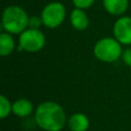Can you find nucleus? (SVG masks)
Wrapping results in <instances>:
<instances>
[{"mask_svg":"<svg viewBox=\"0 0 131 131\" xmlns=\"http://www.w3.org/2000/svg\"><path fill=\"white\" fill-rule=\"evenodd\" d=\"M36 125L44 131H60L68 122L63 107L55 101L41 102L34 112Z\"/></svg>","mask_w":131,"mask_h":131,"instance_id":"1","label":"nucleus"},{"mask_svg":"<svg viewBox=\"0 0 131 131\" xmlns=\"http://www.w3.org/2000/svg\"><path fill=\"white\" fill-rule=\"evenodd\" d=\"M29 15L27 11L17 5H8L4 8L1 16L4 32L12 35H19L28 29Z\"/></svg>","mask_w":131,"mask_h":131,"instance_id":"2","label":"nucleus"},{"mask_svg":"<svg viewBox=\"0 0 131 131\" xmlns=\"http://www.w3.org/2000/svg\"><path fill=\"white\" fill-rule=\"evenodd\" d=\"M122 44L114 37H103L99 39L93 47L94 56L103 62H114L122 57Z\"/></svg>","mask_w":131,"mask_h":131,"instance_id":"3","label":"nucleus"},{"mask_svg":"<svg viewBox=\"0 0 131 131\" xmlns=\"http://www.w3.org/2000/svg\"><path fill=\"white\" fill-rule=\"evenodd\" d=\"M46 43V38L44 33L39 29H26L18 37V49L35 53L40 51Z\"/></svg>","mask_w":131,"mask_h":131,"instance_id":"4","label":"nucleus"},{"mask_svg":"<svg viewBox=\"0 0 131 131\" xmlns=\"http://www.w3.org/2000/svg\"><path fill=\"white\" fill-rule=\"evenodd\" d=\"M41 18L43 26L48 29H55L59 27L67 16V10L61 2L53 1L47 3L41 11Z\"/></svg>","mask_w":131,"mask_h":131,"instance_id":"5","label":"nucleus"},{"mask_svg":"<svg viewBox=\"0 0 131 131\" xmlns=\"http://www.w3.org/2000/svg\"><path fill=\"white\" fill-rule=\"evenodd\" d=\"M113 33L122 45H131V16H120L114 24Z\"/></svg>","mask_w":131,"mask_h":131,"instance_id":"6","label":"nucleus"},{"mask_svg":"<svg viewBox=\"0 0 131 131\" xmlns=\"http://www.w3.org/2000/svg\"><path fill=\"white\" fill-rule=\"evenodd\" d=\"M71 26L77 31H85L89 27V17L84 9L75 7L70 13Z\"/></svg>","mask_w":131,"mask_h":131,"instance_id":"7","label":"nucleus"},{"mask_svg":"<svg viewBox=\"0 0 131 131\" xmlns=\"http://www.w3.org/2000/svg\"><path fill=\"white\" fill-rule=\"evenodd\" d=\"M102 5L111 15L122 16L128 9L129 0H102Z\"/></svg>","mask_w":131,"mask_h":131,"instance_id":"8","label":"nucleus"},{"mask_svg":"<svg viewBox=\"0 0 131 131\" xmlns=\"http://www.w3.org/2000/svg\"><path fill=\"white\" fill-rule=\"evenodd\" d=\"M67 124L71 131H87L90 126V121L86 115L75 113L68 119Z\"/></svg>","mask_w":131,"mask_h":131,"instance_id":"9","label":"nucleus"},{"mask_svg":"<svg viewBox=\"0 0 131 131\" xmlns=\"http://www.w3.org/2000/svg\"><path fill=\"white\" fill-rule=\"evenodd\" d=\"M34 110V105L31 100L27 98H18L12 102V114L19 118H26L30 116Z\"/></svg>","mask_w":131,"mask_h":131,"instance_id":"10","label":"nucleus"},{"mask_svg":"<svg viewBox=\"0 0 131 131\" xmlns=\"http://www.w3.org/2000/svg\"><path fill=\"white\" fill-rule=\"evenodd\" d=\"M15 49V40L12 34L2 32L0 34V55L8 56Z\"/></svg>","mask_w":131,"mask_h":131,"instance_id":"11","label":"nucleus"},{"mask_svg":"<svg viewBox=\"0 0 131 131\" xmlns=\"http://www.w3.org/2000/svg\"><path fill=\"white\" fill-rule=\"evenodd\" d=\"M11 113H12V103L4 94H2L0 96V118L5 119Z\"/></svg>","mask_w":131,"mask_h":131,"instance_id":"12","label":"nucleus"},{"mask_svg":"<svg viewBox=\"0 0 131 131\" xmlns=\"http://www.w3.org/2000/svg\"><path fill=\"white\" fill-rule=\"evenodd\" d=\"M72 2L75 5V7L85 10V9L91 7L93 5V3L95 2V0H72Z\"/></svg>","mask_w":131,"mask_h":131,"instance_id":"13","label":"nucleus"},{"mask_svg":"<svg viewBox=\"0 0 131 131\" xmlns=\"http://www.w3.org/2000/svg\"><path fill=\"white\" fill-rule=\"evenodd\" d=\"M43 25L42 18L41 16H37V15H33L29 17V24H28V28L31 29H40V27Z\"/></svg>","mask_w":131,"mask_h":131,"instance_id":"14","label":"nucleus"},{"mask_svg":"<svg viewBox=\"0 0 131 131\" xmlns=\"http://www.w3.org/2000/svg\"><path fill=\"white\" fill-rule=\"evenodd\" d=\"M122 59H123V61H124L125 64H127L128 67L131 68V47L126 48L125 50H123Z\"/></svg>","mask_w":131,"mask_h":131,"instance_id":"15","label":"nucleus"}]
</instances>
